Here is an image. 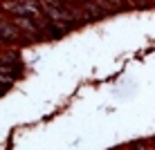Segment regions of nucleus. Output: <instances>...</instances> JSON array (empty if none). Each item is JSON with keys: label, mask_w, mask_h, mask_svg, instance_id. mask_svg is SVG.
I'll use <instances>...</instances> for the list:
<instances>
[{"label": "nucleus", "mask_w": 155, "mask_h": 150, "mask_svg": "<svg viewBox=\"0 0 155 150\" xmlns=\"http://www.w3.org/2000/svg\"><path fill=\"white\" fill-rule=\"evenodd\" d=\"M133 150H146V146L144 143H133Z\"/></svg>", "instance_id": "obj_1"}]
</instances>
